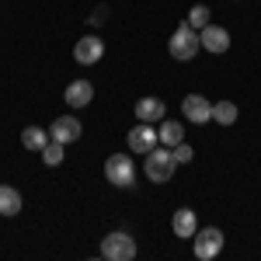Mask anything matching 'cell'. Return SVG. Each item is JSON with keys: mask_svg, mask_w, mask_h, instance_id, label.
<instances>
[{"mask_svg": "<svg viewBox=\"0 0 261 261\" xmlns=\"http://www.w3.org/2000/svg\"><path fill=\"white\" fill-rule=\"evenodd\" d=\"M167 115V105L161 98H140L136 101V119L140 122H161Z\"/></svg>", "mask_w": 261, "mask_h": 261, "instance_id": "cell-13", "label": "cell"}, {"mask_svg": "<svg viewBox=\"0 0 261 261\" xmlns=\"http://www.w3.org/2000/svg\"><path fill=\"white\" fill-rule=\"evenodd\" d=\"M174 150H171V146H164V150H157V146H153V150H150V153H146V178L153 181V185H164V181H171L174 178Z\"/></svg>", "mask_w": 261, "mask_h": 261, "instance_id": "cell-3", "label": "cell"}, {"mask_svg": "<svg viewBox=\"0 0 261 261\" xmlns=\"http://www.w3.org/2000/svg\"><path fill=\"white\" fill-rule=\"evenodd\" d=\"M181 115L188 122H195V125H205V122H213V101L205 94H188L181 101Z\"/></svg>", "mask_w": 261, "mask_h": 261, "instance_id": "cell-7", "label": "cell"}, {"mask_svg": "<svg viewBox=\"0 0 261 261\" xmlns=\"http://www.w3.org/2000/svg\"><path fill=\"white\" fill-rule=\"evenodd\" d=\"M53 140L45 129H39V125H28L24 133H21V143H24V150H35V153H42V146Z\"/></svg>", "mask_w": 261, "mask_h": 261, "instance_id": "cell-15", "label": "cell"}, {"mask_svg": "<svg viewBox=\"0 0 261 261\" xmlns=\"http://www.w3.org/2000/svg\"><path fill=\"white\" fill-rule=\"evenodd\" d=\"M188 24H192L195 32H202V28L209 24V7H205V4H195V7L188 11Z\"/></svg>", "mask_w": 261, "mask_h": 261, "instance_id": "cell-19", "label": "cell"}, {"mask_svg": "<svg viewBox=\"0 0 261 261\" xmlns=\"http://www.w3.org/2000/svg\"><path fill=\"white\" fill-rule=\"evenodd\" d=\"M213 122L233 125V122H237V105H233V101H216V105H213Z\"/></svg>", "mask_w": 261, "mask_h": 261, "instance_id": "cell-16", "label": "cell"}, {"mask_svg": "<svg viewBox=\"0 0 261 261\" xmlns=\"http://www.w3.org/2000/svg\"><path fill=\"white\" fill-rule=\"evenodd\" d=\"M171 230L178 233L181 241H185V237H195V230H199V216H195V209H178L174 220H171Z\"/></svg>", "mask_w": 261, "mask_h": 261, "instance_id": "cell-12", "label": "cell"}, {"mask_svg": "<svg viewBox=\"0 0 261 261\" xmlns=\"http://www.w3.org/2000/svg\"><path fill=\"white\" fill-rule=\"evenodd\" d=\"M108 18V7H98V11H94V14H91V24H101V21Z\"/></svg>", "mask_w": 261, "mask_h": 261, "instance_id": "cell-21", "label": "cell"}, {"mask_svg": "<svg viewBox=\"0 0 261 261\" xmlns=\"http://www.w3.org/2000/svg\"><path fill=\"white\" fill-rule=\"evenodd\" d=\"M125 143H129V150H136V153H150V150L161 143V133L153 129V122H136V125L129 129Z\"/></svg>", "mask_w": 261, "mask_h": 261, "instance_id": "cell-6", "label": "cell"}, {"mask_svg": "<svg viewBox=\"0 0 261 261\" xmlns=\"http://www.w3.org/2000/svg\"><path fill=\"white\" fill-rule=\"evenodd\" d=\"M199 49H202V39H199V32H195L188 21L178 24V28H174V35H171V42H167V53H171L174 60H181V63L195 60V56H199Z\"/></svg>", "mask_w": 261, "mask_h": 261, "instance_id": "cell-1", "label": "cell"}, {"mask_svg": "<svg viewBox=\"0 0 261 261\" xmlns=\"http://www.w3.org/2000/svg\"><path fill=\"white\" fill-rule=\"evenodd\" d=\"M171 150H174V161H178V164H188L192 157H195V150H192V146H188L185 140H181L178 146H171Z\"/></svg>", "mask_w": 261, "mask_h": 261, "instance_id": "cell-20", "label": "cell"}, {"mask_svg": "<svg viewBox=\"0 0 261 261\" xmlns=\"http://www.w3.org/2000/svg\"><path fill=\"white\" fill-rule=\"evenodd\" d=\"M105 178L112 181L115 188H129L136 181V164H133V157L129 153H112L105 161Z\"/></svg>", "mask_w": 261, "mask_h": 261, "instance_id": "cell-4", "label": "cell"}, {"mask_svg": "<svg viewBox=\"0 0 261 261\" xmlns=\"http://www.w3.org/2000/svg\"><path fill=\"white\" fill-rule=\"evenodd\" d=\"M21 213V192L11 185H0V216H18Z\"/></svg>", "mask_w": 261, "mask_h": 261, "instance_id": "cell-14", "label": "cell"}, {"mask_svg": "<svg viewBox=\"0 0 261 261\" xmlns=\"http://www.w3.org/2000/svg\"><path fill=\"white\" fill-rule=\"evenodd\" d=\"M101 258L105 261H133L136 258V241H133V233H125V230L105 233V241H101Z\"/></svg>", "mask_w": 261, "mask_h": 261, "instance_id": "cell-2", "label": "cell"}, {"mask_svg": "<svg viewBox=\"0 0 261 261\" xmlns=\"http://www.w3.org/2000/svg\"><path fill=\"white\" fill-rule=\"evenodd\" d=\"M81 133H84V125H81V119H73V115H63V119H56L49 125V136L60 140V143H77Z\"/></svg>", "mask_w": 261, "mask_h": 261, "instance_id": "cell-10", "label": "cell"}, {"mask_svg": "<svg viewBox=\"0 0 261 261\" xmlns=\"http://www.w3.org/2000/svg\"><path fill=\"white\" fill-rule=\"evenodd\" d=\"M202 45H205V53H216V56H223L226 49H230V32L223 28V24H205L199 32Z\"/></svg>", "mask_w": 261, "mask_h": 261, "instance_id": "cell-9", "label": "cell"}, {"mask_svg": "<svg viewBox=\"0 0 261 261\" xmlns=\"http://www.w3.org/2000/svg\"><path fill=\"white\" fill-rule=\"evenodd\" d=\"M63 150H66V143L49 140L45 146H42V161L49 164V167H60V164H63Z\"/></svg>", "mask_w": 261, "mask_h": 261, "instance_id": "cell-18", "label": "cell"}, {"mask_svg": "<svg viewBox=\"0 0 261 261\" xmlns=\"http://www.w3.org/2000/svg\"><path fill=\"white\" fill-rule=\"evenodd\" d=\"M192 251H195V258H202V261L216 258V254L223 251V230H220V226L195 230V237H192Z\"/></svg>", "mask_w": 261, "mask_h": 261, "instance_id": "cell-5", "label": "cell"}, {"mask_svg": "<svg viewBox=\"0 0 261 261\" xmlns=\"http://www.w3.org/2000/svg\"><path fill=\"white\" fill-rule=\"evenodd\" d=\"M66 105L70 108H87L91 105V98H94V84L91 81H73V84H66Z\"/></svg>", "mask_w": 261, "mask_h": 261, "instance_id": "cell-11", "label": "cell"}, {"mask_svg": "<svg viewBox=\"0 0 261 261\" xmlns=\"http://www.w3.org/2000/svg\"><path fill=\"white\" fill-rule=\"evenodd\" d=\"M101 56H105V42H101L98 35H84V39H77V45H73V60L81 63V66H94Z\"/></svg>", "mask_w": 261, "mask_h": 261, "instance_id": "cell-8", "label": "cell"}, {"mask_svg": "<svg viewBox=\"0 0 261 261\" xmlns=\"http://www.w3.org/2000/svg\"><path fill=\"white\" fill-rule=\"evenodd\" d=\"M157 133H161V143H164V146H178V143L185 140V129H181V122H164Z\"/></svg>", "mask_w": 261, "mask_h": 261, "instance_id": "cell-17", "label": "cell"}]
</instances>
